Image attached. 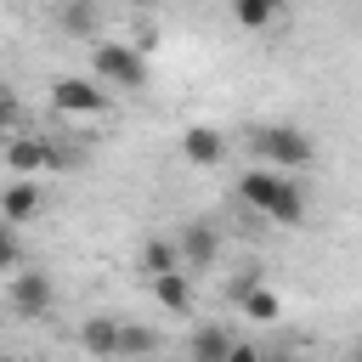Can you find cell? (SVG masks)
<instances>
[{
	"instance_id": "cell-1",
	"label": "cell",
	"mask_w": 362,
	"mask_h": 362,
	"mask_svg": "<svg viewBox=\"0 0 362 362\" xmlns=\"http://www.w3.org/2000/svg\"><path fill=\"white\" fill-rule=\"evenodd\" d=\"M238 198H243L255 215H266L272 226H300V221H305V192H300V181H288L283 170H266V164L243 170V175H238Z\"/></svg>"
},
{
	"instance_id": "cell-2",
	"label": "cell",
	"mask_w": 362,
	"mask_h": 362,
	"mask_svg": "<svg viewBox=\"0 0 362 362\" xmlns=\"http://www.w3.org/2000/svg\"><path fill=\"white\" fill-rule=\"evenodd\" d=\"M249 153H255V164L283 170V175H294V170H305V164L317 158L311 136L294 130V124H255V130H249Z\"/></svg>"
},
{
	"instance_id": "cell-3",
	"label": "cell",
	"mask_w": 362,
	"mask_h": 362,
	"mask_svg": "<svg viewBox=\"0 0 362 362\" xmlns=\"http://www.w3.org/2000/svg\"><path fill=\"white\" fill-rule=\"evenodd\" d=\"M90 74L102 85H119V90H141L147 85V62L124 40H90Z\"/></svg>"
},
{
	"instance_id": "cell-4",
	"label": "cell",
	"mask_w": 362,
	"mask_h": 362,
	"mask_svg": "<svg viewBox=\"0 0 362 362\" xmlns=\"http://www.w3.org/2000/svg\"><path fill=\"white\" fill-rule=\"evenodd\" d=\"M51 107H57V113H74V119H96V113H107V90H102V79L62 74V79L51 85Z\"/></svg>"
},
{
	"instance_id": "cell-5",
	"label": "cell",
	"mask_w": 362,
	"mask_h": 362,
	"mask_svg": "<svg viewBox=\"0 0 362 362\" xmlns=\"http://www.w3.org/2000/svg\"><path fill=\"white\" fill-rule=\"evenodd\" d=\"M57 164H62V153L51 136H6V170L11 175H45Z\"/></svg>"
},
{
	"instance_id": "cell-6",
	"label": "cell",
	"mask_w": 362,
	"mask_h": 362,
	"mask_svg": "<svg viewBox=\"0 0 362 362\" xmlns=\"http://www.w3.org/2000/svg\"><path fill=\"white\" fill-rule=\"evenodd\" d=\"M6 300H11V311H17V317H45V311L57 305V283H51L45 272H11Z\"/></svg>"
},
{
	"instance_id": "cell-7",
	"label": "cell",
	"mask_w": 362,
	"mask_h": 362,
	"mask_svg": "<svg viewBox=\"0 0 362 362\" xmlns=\"http://www.w3.org/2000/svg\"><path fill=\"white\" fill-rule=\"evenodd\" d=\"M175 255H181V272H209L215 255H221V232L209 221H187L175 232Z\"/></svg>"
},
{
	"instance_id": "cell-8",
	"label": "cell",
	"mask_w": 362,
	"mask_h": 362,
	"mask_svg": "<svg viewBox=\"0 0 362 362\" xmlns=\"http://www.w3.org/2000/svg\"><path fill=\"white\" fill-rule=\"evenodd\" d=\"M40 209H45V187H40L34 175H17V181L0 187V221L23 226V221H34Z\"/></svg>"
},
{
	"instance_id": "cell-9",
	"label": "cell",
	"mask_w": 362,
	"mask_h": 362,
	"mask_svg": "<svg viewBox=\"0 0 362 362\" xmlns=\"http://www.w3.org/2000/svg\"><path fill=\"white\" fill-rule=\"evenodd\" d=\"M181 158L198 164V170H209V164L226 158V136H221L215 124H187V130H181Z\"/></svg>"
},
{
	"instance_id": "cell-10",
	"label": "cell",
	"mask_w": 362,
	"mask_h": 362,
	"mask_svg": "<svg viewBox=\"0 0 362 362\" xmlns=\"http://www.w3.org/2000/svg\"><path fill=\"white\" fill-rule=\"evenodd\" d=\"M153 300H158L164 311H175V317H192V300H198V294H192V272H181V266H175V272H158V277H153Z\"/></svg>"
},
{
	"instance_id": "cell-11",
	"label": "cell",
	"mask_w": 362,
	"mask_h": 362,
	"mask_svg": "<svg viewBox=\"0 0 362 362\" xmlns=\"http://www.w3.org/2000/svg\"><path fill=\"white\" fill-rule=\"evenodd\" d=\"M57 28L74 40H96L102 34V6L96 0H57Z\"/></svg>"
},
{
	"instance_id": "cell-12",
	"label": "cell",
	"mask_w": 362,
	"mask_h": 362,
	"mask_svg": "<svg viewBox=\"0 0 362 362\" xmlns=\"http://www.w3.org/2000/svg\"><path fill=\"white\" fill-rule=\"evenodd\" d=\"M79 345L90 356H119V317H85L79 322Z\"/></svg>"
},
{
	"instance_id": "cell-13",
	"label": "cell",
	"mask_w": 362,
	"mask_h": 362,
	"mask_svg": "<svg viewBox=\"0 0 362 362\" xmlns=\"http://www.w3.org/2000/svg\"><path fill=\"white\" fill-rule=\"evenodd\" d=\"M226 351H232L226 322H204V328L192 334V345H187V356H192V362H226Z\"/></svg>"
},
{
	"instance_id": "cell-14",
	"label": "cell",
	"mask_w": 362,
	"mask_h": 362,
	"mask_svg": "<svg viewBox=\"0 0 362 362\" xmlns=\"http://www.w3.org/2000/svg\"><path fill=\"white\" fill-rule=\"evenodd\" d=\"M175 266H181V255H175V238H147V243H141V260H136V272L158 277V272H175Z\"/></svg>"
},
{
	"instance_id": "cell-15",
	"label": "cell",
	"mask_w": 362,
	"mask_h": 362,
	"mask_svg": "<svg viewBox=\"0 0 362 362\" xmlns=\"http://www.w3.org/2000/svg\"><path fill=\"white\" fill-rule=\"evenodd\" d=\"M226 6H232V23L249 28V34H260V28L277 23V0H226Z\"/></svg>"
},
{
	"instance_id": "cell-16",
	"label": "cell",
	"mask_w": 362,
	"mask_h": 362,
	"mask_svg": "<svg viewBox=\"0 0 362 362\" xmlns=\"http://www.w3.org/2000/svg\"><path fill=\"white\" fill-rule=\"evenodd\" d=\"M238 305H243V317H255V322H272V317L283 311L277 288H260V283H249V288L238 294Z\"/></svg>"
},
{
	"instance_id": "cell-17",
	"label": "cell",
	"mask_w": 362,
	"mask_h": 362,
	"mask_svg": "<svg viewBox=\"0 0 362 362\" xmlns=\"http://www.w3.org/2000/svg\"><path fill=\"white\" fill-rule=\"evenodd\" d=\"M153 345H158L153 328H141V322H119V356H147Z\"/></svg>"
},
{
	"instance_id": "cell-18",
	"label": "cell",
	"mask_w": 362,
	"mask_h": 362,
	"mask_svg": "<svg viewBox=\"0 0 362 362\" xmlns=\"http://www.w3.org/2000/svg\"><path fill=\"white\" fill-rule=\"evenodd\" d=\"M23 266V249H17V226L0 221V272H17Z\"/></svg>"
},
{
	"instance_id": "cell-19",
	"label": "cell",
	"mask_w": 362,
	"mask_h": 362,
	"mask_svg": "<svg viewBox=\"0 0 362 362\" xmlns=\"http://www.w3.org/2000/svg\"><path fill=\"white\" fill-rule=\"evenodd\" d=\"M266 351H255L249 339H232V351H226V362H260Z\"/></svg>"
},
{
	"instance_id": "cell-20",
	"label": "cell",
	"mask_w": 362,
	"mask_h": 362,
	"mask_svg": "<svg viewBox=\"0 0 362 362\" xmlns=\"http://www.w3.org/2000/svg\"><path fill=\"white\" fill-rule=\"evenodd\" d=\"M11 124H17V107H11V96H0V136H11Z\"/></svg>"
},
{
	"instance_id": "cell-21",
	"label": "cell",
	"mask_w": 362,
	"mask_h": 362,
	"mask_svg": "<svg viewBox=\"0 0 362 362\" xmlns=\"http://www.w3.org/2000/svg\"><path fill=\"white\" fill-rule=\"evenodd\" d=\"M130 6H141V11H153V6H158V0H130Z\"/></svg>"
},
{
	"instance_id": "cell-22",
	"label": "cell",
	"mask_w": 362,
	"mask_h": 362,
	"mask_svg": "<svg viewBox=\"0 0 362 362\" xmlns=\"http://www.w3.org/2000/svg\"><path fill=\"white\" fill-rule=\"evenodd\" d=\"M260 362H294V356H283V351H277V356H260Z\"/></svg>"
},
{
	"instance_id": "cell-23",
	"label": "cell",
	"mask_w": 362,
	"mask_h": 362,
	"mask_svg": "<svg viewBox=\"0 0 362 362\" xmlns=\"http://www.w3.org/2000/svg\"><path fill=\"white\" fill-rule=\"evenodd\" d=\"M356 362H362V339H356Z\"/></svg>"
}]
</instances>
